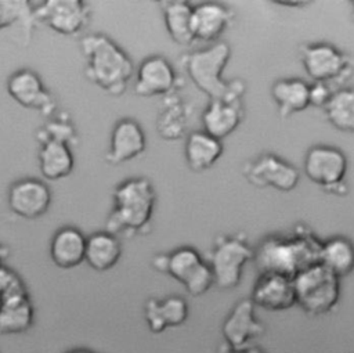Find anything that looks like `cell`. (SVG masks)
<instances>
[{
    "label": "cell",
    "instance_id": "obj_28",
    "mask_svg": "<svg viewBox=\"0 0 354 353\" xmlns=\"http://www.w3.org/2000/svg\"><path fill=\"white\" fill-rule=\"evenodd\" d=\"M163 22L170 39L180 46H191L195 39L192 35L194 6L185 0L160 1Z\"/></svg>",
    "mask_w": 354,
    "mask_h": 353
},
{
    "label": "cell",
    "instance_id": "obj_20",
    "mask_svg": "<svg viewBox=\"0 0 354 353\" xmlns=\"http://www.w3.org/2000/svg\"><path fill=\"white\" fill-rule=\"evenodd\" d=\"M188 318V303L181 296L149 298L144 305V320L152 334L183 325Z\"/></svg>",
    "mask_w": 354,
    "mask_h": 353
},
{
    "label": "cell",
    "instance_id": "obj_38",
    "mask_svg": "<svg viewBox=\"0 0 354 353\" xmlns=\"http://www.w3.org/2000/svg\"><path fill=\"white\" fill-rule=\"evenodd\" d=\"M350 4H351V14H350V18H351V21H353V24H354V0L350 1Z\"/></svg>",
    "mask_w": 354,
    "mask_h": 353
},
{
    "label": "cell",
    "instance_id": "obj_12",
    "mask_svg": "<svg viewBox=\"0 0 354 353\" xmlns=\"http://www.w3.org/2000/svg\"><path fill=\"white\" fill-rule=\"evenodd\" d=\"M181 80L173 65L163 55H149L136 71L134 93L142 98L166 97L177 93Z\"/></svg>",
    "mask_w": 354,
    "mask_h": 353
},
{
    "label": "cell",
    "instance_id": "obj_8",
    "mask_svg": "<svg viewBox=\"0 0 354 353\" xmlns=\"http://www.w3.org/2000/svg\"><path fill=\"white\" fill-rule=\"evenodd\" d=\"M347 169L348 159L346 154L329 144L311 145L303 158L306 177L333 195L343 197L347 194Z\"/></svg>",
    "mask_w": 354,
    "mask_h": 353
},
{
    "label": "cell",
    "instance_id": "obj_33",
    "mask_svg": "<svg viewBox=\"0 0 354 353\" xmlns=\"http://www.w3.org/2000/svg\"><path fill=\"white\" fill-rule=\"evenodd\" d=\"M26 287L22 278L6 264H0V300L8 296L26 293Z\"/></svg>",
    "mask_w": 354,
    "mask_h": 353
},
{
    "label": "cell",
    "instance_id": "obj_31",
    "mask_svg": "<svg viewBox=\"0 0 354 353\" xmlns=\"http://www.w3.org/2000/svg\"><path fill=\"white\" fill-rule=\"evenodd\" d=\"M35 24L33 1L0 0V30L12 25H21L29 32Z\"/></svg>",
    "mask_w": 354,
    "mask_h": 353
},
{
    "label": "cell",
    "instance_id": "obj_4",
    "mask_svg": "<svg viewBox=\"0 0 354 353\" xmlns=\"http://www.w3.org/2000/svg\"><path fill=\"white\" fill-rule=\"evenodd\" d=\"M230 57L231 47L228 43L216 42L203 48L187 53L180 61L191 82L209 100H242L246 90L245 83L239 79L225 80L223 78Z\"/></svg>",
    "mask_w": 354,
    "mask_h": 353
},
{
    "label": "cell",
    "instance_id": "obj_5",
    "mask_svg": "<svg viewBox=\"0 0 354 353\" xmlns=\"http://www.w3.org/2000/svg\"><path fill=\"white\" fill-rule=\"evenodd\" d=\"M152 267L178 281L188 295L198 298L205 295L213 285L214 277L209 263L192 246H180L169 253L152 257Z\"/></svg>",
    "mask_w": 354,
    "mask_h": 353
},
{
    "label": "cell",
    "instance_id": "obj_25",
    "mask_svg": "<svg viewBox=\"0 0 354 353\" xmlns=\"http://www.w3.org/2000/svg\"><path fill=\"white\" fill-rule=\"evenodd\" d=\"M33 321L35 307L28 292L0 300V335L24 334Z\"/></svg>",
    "mask_w": 354,
    "mask_h": 353
},
{
    "label": "cell",
    "instance_id": "obj_21",
    "mask_svg": "<svg viewBox=\"0 0 354 353\" xmlns=\"http://www.w3.org/2000/svg\"><path fill=\"white\" fill-rule=\"evenodd\" d=\"M191 112V105L178 93L163 97L155 123L158 134L166 141L183 138L189 125Z\"/></svg>",
    "mask_w": 354,
    "mask_h": 353
},
{
    "label": "cell",
    "instance_id": "obj_29",
    "mask_svg": "<svg viewBox=\"0 0 354 353\" xmlns=\"http://www.w3.org/2000/svg\"><path fill=\"white\" fill-rule=\"evenodd\" d=\"M319 264L337 278L351 274L354 271V242L342 235H335L322 241Z\"/></svg>",
    "mask_w": 354,
    "mask_h": 353
},
{
    "label": "cell",
    "instance_id": "obj_13",
    "mask_svg": "<svg viewBox=\"0 0 354 353\" xmlns=\"http://www.w3.org/2000/svg\"><path fill=\"white\" fill-rule=\"evenodd\" d=\"M6 89L8 96L21 107L37 111L44 116L54 115L57 102L35 71L28 68L15 71L7 79Z\"/></svg>",
    "mask_w": 354,
    "mask_h": 353
},
{
    "label": "cell",
    "instance_id": "obj_7",
    "mask_svg": "<svg viewBox=\"0 0 354 353\" xmlns=\"http://www.w3.org/2000/svg\"><path fill=\"white\" fill-rule=\"evenodd\" d=\"M299 58L306 75L314 83L343 84L354 73V58L330 43L301 44Z\"/></svg>",
    "mask_w": 354,
    "mask_h": 353
},
{
    "label": "cell",
    "instance_id": "obj_11",
    "mask_svg": "<svg viewBox=\"0 0 354 353\" xmlns=\"http://www.w3.org/2000/svg\"><path fill=\"white\" fill-rule=\"evenodd\" d=\"M33 18L58 35L76 36L88 25L90 8L82 0L35 1Z\"/></svg>",
    "mask_w": 354,
    "mask_h": 353
},
{
    "label": "cell",
    "instance_id": "obj_37",
    "mask_svg": "<svg viewBox=\"0 0 354 353\" xmlns=\"http://www.w3.org/2000/svg\"><path fill=\"white\" fill-rule=\"evenodd\" d=\"M65 353H95V352L88 350V349H72V350H68Z\"/></svg>",
    "mask_w": 354,
    "mask_h": 353
},
{
    "label": "cell",
    "instance_id": "obj_32",
    "mask_svg": "<svg viewBox=\"0 0 354 353\" xmlns=\"http://www.w3.org/2000/svg\"><path fill=\"white\" fill-rule=\"evenodd\" d=\"M36 138L39 143L46 140H53V141H59L69 145L77 141V133L75 126L69 120L58 118L47 122L40 130H37Z\"/></svg>",
    "mask_w": 354,
    "mask_h": 353
},
{
    "label": "cell",
    "instance_id": "obj_23",
    "mask_svg": "<svg viewBox=\"0 0 354 353\" xmlns=\"http://www.w3.org/2000/svg\"><path fill=\"white\" fill-rule=\"evenodd\" d=\"M86 237L72 226L58 228L50 241V257L59 269H73L84 262Z\"/></svg>",
    "mask_w": 354,
    "mask_h": 353
},
{
    "label": "cell",
    "instance_id": "obj_24",
    "mask_svg": "<svg viewBox=\"0 0 354 353\" xmlns=\"http://www.w3.org/2000/svg\"><path fill=\"white\" fill-rule=\"evenodd\" d=\"M223 151L224 145L221 140L203 130L191 132L185 137L184 158L192 172H205L213 168L221 158Z\"/></svg>",
    "mask_w": 354,
    "mask_h": 353
},
{
    "label": "cell",
    "instance_id": "obj_17",
    "mask_svg": "<svg viewBox=\"0 0 354 353\" xmlns=\"http://www.w3.org/2000/svg\"><path fill=\"white\" fill-rule=\"evenodd\" d=\"M254 307L267 311H285L296 305L293 280L279 274H259L250 298Z\"/></svg>",
    "mask_w": 354,
    "mask_h": 353
},
{
    "label": "cell",
    "instance_id": "obj_30",
    "mask_svg": "<svg viewBox=\"0 0 354 353\" xmlns=\"http://www.w3.org/2000/svg\"><path fill=\"white\" fill-rule=\"evenodd\" d=\"M326 120L342 133H354V89L342 87L333 91L324 108Z\"/></svg>",
    "mask_w": 354,
    "mask_h": 353
},
{
    "label": "cell",
    "instance_id": "obj_10",
    "mask_svg": "<svg viewBox=\"0 0 354 353\" xmlns=\"http://www.w3.org/2000/svg\"><path fill=\"white\" fill-rule=\"evenodd\" d=\"M242 173L253 187L272 188L281 192L293 191L300 181L297 168L272 152L260 154L246 162Z\"/></svg>",
    "mask_w": 354,
    "mask_h": 353
},
{
    "label": "cell",
    "instance_id": "obj_36",
    "mask_svg": "<svg viewBox=\"0 0 354 353\" xmlns=\"http://www.w3.org/2000/svg\"><path fill=\"white\" fill-rule=\"evenodd\" d=\"M10 253H11L10 246H7L4 244H0V264H4V262L7 260Z\"/></svg>",
    "mask_w": 354,
    "mask_h": 353
},
{
    "label": "cell",
    "instance_id": "obj_22",
    "mask_svg": "<svg viewBox=\"0 0 354 353\" xmlns=\"http://www.w3.org/2000/svg\"><path fill=\"white\" fill-rule=\"evenodd\" d=\"M270 94L281 119H288L310 107V83L299 78L275 80L271 84Z\"/></svg>",
    "mask_w": 354,
    "mask_h": 353
},
{
    "label": "cell",
    "instance_id": "obj_35",
    "mask_svg": "<svg viewBox=\"0 0 354 353\" xmlns=\"http://www.w3.org/2000/svg\"><path fill=\"white\" fill-rule=\"evenodd\" d=\"M217 353H266V350L260 346H256V345H250V346H246V347H241V349H234V347H230L228 345L223 343Z\"/></svg>",
    "mask_w": 354,
    "mask_h": 353
},
{
    "label": "cell",
    "instance_id": "obj_1",
    "mask_svg": "<svg viewBox=\"0 0 354 353\" xmlns=\"http://www.w3.org/2000/svg\"><path fill=\"white\" fill-rule=\"evenodd\" d=\"M322 241L308 227L297 224L286 234L264 238L254 248L253 262L259 274H279L295 278L303 270L319 263Z\"/></svg>",
    "mask_w": 354,
    "mask_h": 353
},
{
    "label": "cell",
    "instance_id": "obj_27",
    "mask_svg": "<svg viewBox=\"0 0 354 353\" xmlns=\"http://www.w3.org/2000/svg\"><path fill=\"white\" fill-rule=\"evenodd\" d=\"M37 158L40 173L46 180H62L73 170L75 158L68 144L53 140L41 141Z\"/></svg>",
    "mask_w": 354,
    "mask_h": 353
},
{
    "label": "cell",
    "instance_id": "obj_15",
    "mask_svg": "<svg viewBox=\"0 0 354 353\" xmlns=\"http://www.w3.org/2000/svg\"><path fill=\"white\" fill-rule=\"evenodd\" d=\"M264 331L266 327L257 318L256 307L249 298L235 303L221 325L224 343L234 349L250 346Z\"/></svg>",
    "mask_w": 354,
    "mask_h": 353
},
{
    "label": "cell",
    "instance_id": "obj_34",
    "mask_svg": "<svg viewBox=\"0 0 354 353\" xmlns=\"http://www.w3.org/2000/svg\"><path fill=\"white\" fill-rule=\"evenodd\" d=\"M333 91L330 90V86L325 83H311L310 84V107L317 108H325L328 101L330 100Z\"/></svg>",
    "mask_w": 354,
    "mask_h": 353
},
{
    "label": "cell",
    "instance_id": "obj_14",
    "mask_svg": "<svg viewBox=\"0 0 354 353\" xmlns=\"http://www.w3.org/2000/svg\"><path fill=\"white\" fill-rule=\"evenodd\" d=\"M51 203L48 185L35 177H24L14 181L7 192L8 209L18 217L35 220L43 216Z\"/></svg>",
    "mask_w": 354,
    "mask_h": 353
},
{
    "label": "cell",
    "instance_id": "obj_19",
    "mask_svg": "<svg viewBox=\"0 0 354 353\" xmlns=\"http://www.w3.org/2000/svg\"><path fill=\"white\" fill-rule=\"evenodd\" d=\"M243 119L242 100H209L202 112L203 132L223 140L232 134Z\"/></svg>",
    "mask_w": 354,
    "mask_h": 353
},
{
    "label": "cell",
    "instance_id": "obj_2",
    "mask_svg": "<svg viewBox=\"0 0 354 353\" xmlns=\"http://www.w3.org/2000/svg\"><path fill=\"white\" fill-rule=\"evenodd\" d=\"M112 209L105 231L119 237H134L149 231L156 205V191L147 177H130L112 191Z\"/></svg>",
    "mask_w": 354,
    "mask_h": 353
},
{
    "label": "cell",
    "instance_id": "obj_18",
    "mask_svg": "<svg viewBox=\"0 0 354 353\" xmlns=\"http://www.w3.org/2000/svg\"><path fill=\"white\" fill-rule=\"evenodd\" d=\"M234 21V12L218 1H205L194 6L192 35L195 42L216 43Z\"/></svg>",
    "mask_w": 354,
    "mask_h": 353
},
{
    "label": "cell",
    "instance_id": "obj_26",
    "mask_svg": "<svg viewBox=\"0 0 354 353\" xmlns=\"http://www.w3.org/2000/svg\"><path fill=\"white\" fill-rule=\"evenodd\" d=\"M122 256L119 238L108 231H95L86 237L84 262L95 271H108L115 267Z\"/></svg>",
    "mask_w": 354,
    "mask_h": 353
},
{
    "label": "cell",
    "instance_id": "obj_6",
    "mask_svg": "<svg viewBox=\"0 0 354 353\" xmlns=\"http://www.w3.org/2000/svg\"><path fill=\"white\" fill-rule=\"evenodd\" d=\"M296 305L308 316H324L340 298V278L322 264H314L293 278Z\"/></svg>",
    "mask_w": 354,
    "mask_h": 353
},
{
    "label": "cell",
    "instance_id": "obj_9",
    "mask_svg": "<svg viewBox=\"0 0 354 353\" xmlns=\"http://www.w3.org/2000/svg\"><path fill=\"white\" fill-rule=\"evenodd\" d=\"M253 256L254 248L242 234L218 235L209 255L214 285L220 289L236 288L241 284L246 263L253 260Z\"/></svg>",
    "mask_w": 354,
    "mask_h": 353
},
{
    "label": "cell",
    "instance_id": "obj_3",
    "mask_svg": "<svg viewBox=\"0 0 354 353\" xmlns=\"http://www.w3.org/2000/svg\"><path fill=\"white\" fill-rule=\"evenodd\" d=\"M84 75L98 89L113 97L122 96L134 73L129 54L104 33H88L80 40Z\"/></svg>",
    "mask_w": 354,
    "mask_h": 353
},
{
    "label": "cell",
    "instance_id": "obj_16",
    "mask_svg": "<svg viewBox=\"0 0 354 353\" xmlns=\"http://www.w3.org/2000/svg\"><path fill=\"white\" fill-rule=\"evenodd\" d=\"M145 147L147 138L141 125L131 118L119 119L111 132L105 161L113 166L126 163L140 156Z\"/></svg>",
    "mask_w": 354,
    "mask_h": 353
}]
</instances>
